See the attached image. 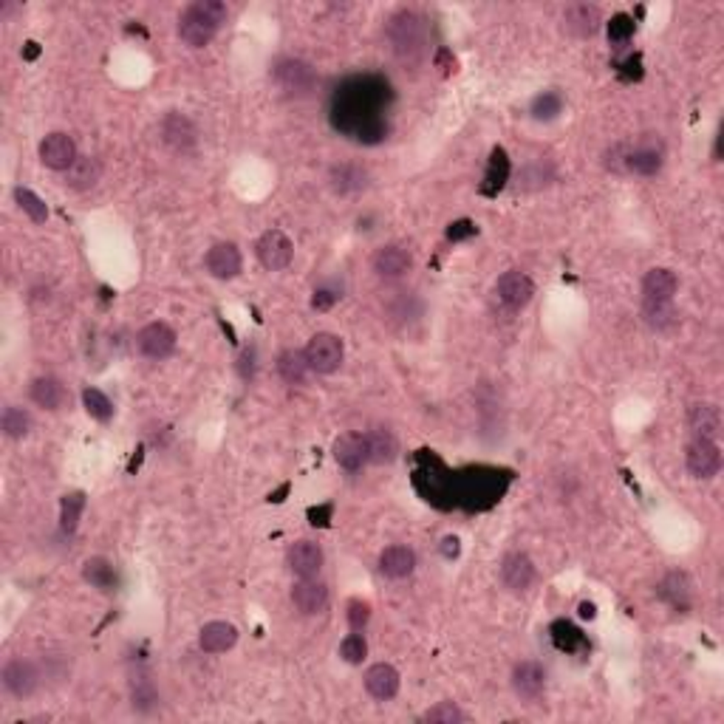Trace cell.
Returning a JSON list of instances; mask_svg holds the SVG:
<instances>
[{
	"label": "cell",
	"mask_w": 724,
	"mask_h": 724,
	"mask_svg": "<svg viewBox=\"0 0 724 724\" xmlns=\"http://www.w3.org/2000/svg\"><path fill=\"white\" fill-rule=\"evenodd\" d=\"M391 105V85L377 77H348L337 91L332 93L329 120L334 130L357 139L365 145H377L388 133L385 111Z\"/></svg>",
	"instance_id": "1"
},
{
	"label": "cell",
	"mask_w": 724,
	"mask_h": 724,
	"mask_svg": "<svg viewBox=\"0 0 724 724\" xmlns=\"http://www.w3.org/2000/svg\"><path fill=\"white\" fill-rule=\"evenodd\" d=\"M507 484L509 476L496 467H470V470L453 473V507L461 504L467 509H484L501 501Z\"/></svg>",
	"instance_id": "2"
},
{
	"label": "cell",
	"mask_w": 724,
	"mask_h": 724,
	"mask_svg": "<svg viewBox=\"0 0 724 724\" xmlns=\"http://www.w3.org/2000/svg\"><path fill=\"white\" fill-rule=\"evenodd\" d=\"M227 6L221 0H196L179 17V37L190 49H204L213 43L218 29L227 23Z\"/></svg>",
	"instance_id": "3"
},
{
	"label": "cell",
	"mask_w": 724,
	"mask_h": 724,
	"mask_svg": "<svg viewBox=\"0 0 724 724\" xmlns=\"http://www.w3.org/2000/svg\"><path fill=\"white\" fill-rule=\"evenodd\" d=\"M388 37L393 43V49L405 60H416L425 52V20L416 12H396L388 20Z\"/></svg>",
	"instance_id": "4"
},
{
	"label": "cell",
	"mask_w": 724,
	"mask_h": 724,
	"mask_svg": "<svg viewBox=\"0 0 724 724\" xmlns=\"http://www.w3.org/2000/svg\"><path fill=\"white\" fill-rule=\"evenodd\" d=\"M272 77L280 85V91H286L289 97H309L320 82L314 65L297 57H284L280 63H275Z\"/></svg>",
	"instance_id": "5"
},
{
	"label": "cell",
	"mask_w": 724,
	"mask_h": 724,
	"mask_svg": "<svg viewBox=\"0 0 724 724\" xmlns=\"http://www.w3.org/2000/svg\"><path fill=\"white\" fill-rule=\"evenodd\" d=\"M620 165L625 173H634V176H642V179H651L657 176L665 165V148L657 139H642L634 148H623L620 153Z\"/></svg>",
	"instance_id": "6"
},
{
	"label": "cell",
	"mask_w": 724,
	"mask_h": 724,
	"mask_svg": "<svg viewBox=\"0 0 724 724\" xmlns=\"http://www.w3.org/2000/svg\"><path fill=\"white\" fill-rule=\"evenodd\" d=\"M306 352V360H309V368L314 373H334L340 371L343 360H345V345L337 334H329V332H320L309 340V345L303 348Z\"/></svg>",
	"instance_id": "7"
},
{
	"label": "cell",
	"mask_w": 724,
	"mask_h": 724,
	"mask_svg": "<svg viewBox=\"0 0 724 724\" xmlns=\"http://www.w3.org/2000/svg\"><path fill=\"white\" fill-rule=\"evenodd\" d=\"M685 464H688V473L693 478H699V481L713 478L721 470V450L716 445V439L693 436L690 445H688V453H685Z\"/></svg>",
	"instance_id": "8"
},
{
	"label": "cell",
	"mask_w": 724,
	"mask_h": 724,
	"mask_svg": "<svg viewBox=\"0 0 724 724\" xmlns=\"http://www.w3.org/2000/svg\"><path fill=\"white\" fill-rule=\"evenodd\" d=\"M255 255H258V261L264 269L269 272H284L289 264H292V255H294V244L289 241L286 232L280 229H269L258 238L255 244Z\"/></svg>",
	"instance_id": "9"
},
{
	"label": "cell",
	"mask_w": 724,
	"mask_h": 724,
	"mask_svg": "<svg viewBox=\"0 0 724 724\" xmlns=\"http://www.w3.org/2000/svg\"><path fill=\"white\" fill-rule=\"evenodd\" d=\"M0 680H4V688L14 696V699H29L37 693L40 688V668L32 662V660H9L4 665V671H0Z\"/></svg>",
	"instance_id": "10"
},
{
	"label": "cell",
	"mask_w": 724,
	"mask_h": 724,
	"mask_svg": "<svg viewBox=\"0 0 724 724\" xmlns=\"http://www.w3.org/2000/svg\"><path fill=\"white\" fill-rule=\"evenodd\" d=\"M532 294H535L532 277L518 272V269L504 272L498 277V284H496V297H498V303L507 312H521L526 303L532 300Z\"/></svg>",
	"instance_id": "11"
},
{
	"label": "cell",
	"mask_w": 724,
	"mask_h": 724,
	"mask_svg": "<svg viewBox=\"0 0 724 724\" xmlns=\"http://www.w3.org/2000/svg\"><path fill=\"white\" fill-rule=\"evenodd\" d=\"M680 289V280L665 266H653L642 277V303L645 309H657V306H673V294Z\"/></svg>",
	"instance_id": "12"
},
{
	"label": "cell",
	"mask_w": 724,
	"mask_h": 724,
	"mask_svg": "<svg viewBox=\"0 0 724 724\" xmlns=\"http://www.w3.org/2000/svg\"><path fill=\"white\" fill-rule=\"evenodd\" d=\"M136 348L148 360H168L176 352V332L168 323H148L136 334Z\"/></svg>",
	"instance_id": "13"
},
{
	"label": "cell",
	"mask_w": 724,
	"mask_h": 724,
	"mask_svg": "<svg viewBox=\"0 0 724 724\" xmlns=\"http://www.w3.org/2000/svg\"><path fill=\"white\" fill-rule=\"evenodd\" d=\"M77 145H74V139L68 136V133H49L40 142V161L49 170H57V173H65V170H72V165L77 161Z\"/></svg>",
	"instance_id": "14"
},
{
	"label": "cell",
	"mask_w": 724,
	"mask_h": 724,
	"mask_svg": "<svg viewBox=\"0 0 724 724\" xmlns=\"http://www.w3.org/2000/svg\"><path fill=\"white\" fill-rule=\"evenodd\" d=\"M512 690H516L518 699L524 702H538L546 690V671L544 665L532 662V660H524L512 668Z\"/></svg>",
	"instance_id": "15"
},
{
	"label": "cell",
	"mask_w": 724,
	"mask_h": 724,
	"mask_svg": "<svg viewBox=\"0 0 724 724\" xmlns=\"http://www.w3.org/2000/svg\"><path fill=\"white\" fill-rule=\"evenodd\" d=\"M292 603L300 614H323L325 605H329V589L323 586L317 577H297L292 586Z\"/></svg>",
	"instance_id": "16"
},
{
	"label": "cell",
	"mask_w": 724,
	"mask_h": 724,
	"mask_svg": "<svg viewBox=\"0 0 724 724\" xmlns=\"http://www.w3.org/2000/svg\"><path fill=\"white\" fill-rule=\"evenodd\" d=\"M161 139H165V145L184 153L190 150L196 142H198V130L193 125L190 116L184 113H168L165 120H161Z\"/></svg>",
	"instance_id": "17"
},
{
	"label": "cell",
	"mask_w": 724,
	"mask_h": 724,
	"mask_svg": "<svg viewBox=\"0 0 724 724\" xmlns=\"http://www.w3.org/2000/svg\"><path fill=\"white\" fill-rule=\"evenodd\" d=\"M501 583L509 592H526L535 583V564L524 552H509L501 560Z\"/></svg>",
	"instance_id": "18"
},
{
	"label": "cell",
	"mask_w": 724,
	"mask_h": 724,
	"mask_svg": "<svg viewBox=\"0 0 724 724\" xmlns=\"http://www.w3.org/2000/svg\"><path fill=\"white\" fill-rule=\"evenodd\" d=\"M286 564L294 577H317L323 569V549L314 541H297L286 552Z\"/></svg>",
	"instance_id": "19"
},
{
	"label": "cell",
	"mask_w": 724,
	"mask_h": 724,
	"mask_svg": "<svg viewBox=\"0 0 724 724\" xmlns=\"http://www.w3.org/2000/svg\"><path fill=\"white\" fill-rule=\"evenodd\" d=\"M657 594L673 612H688L693 605V583L685 572H668L657 586Z\"/></svg>",
	"instance_id": "20"
},
{
	"label": "cell",
	"mask_w": 724,
	"mask_h": 724,
	"mask_svg": "<svg viewBox=\"0 0 724 724\" xmlns=\"http://www.w3.org/2000/svg\"><path fill=\"white\" fill-rule=\"evenodd\" d=\"M204 264H207V272L213 275V277H218V280L238 277L241 275V266H244L241 252H238L236 244H216V246H209Z\"/></svg>",
	"instance_id": "21"
},
{
	"label": "cell",
	"mask_w": 724,
	"mask_h": 724,
	"mask_svg": "<svg viewBox=\"0 0 724 724\" xmlns=\"http://www.w3.org/2000/svg\"><path fill=\"white\" fill-rule=\"evenodd\" d=\"M334 461L348 473H357L368 464V448H365V433H343L334 441Z\"/></svg>",
	"instance_id": "22"
},
{
	"label": "cell",
	"mask_w": 724,
	"mask_h": 724,
	"mask_svg": "<svg viewBox=\"0 0 724 724\" xmlns=\"http://www.w3.org/2000/svg\"><path fill=\"white\" fill-rule=\"evenodd\" d=\"M603 23V14L594 4H572L564 12V29L572 37H594Z\"/></svg>",
	"instance_id": "23"
},
{
	"label": "cell",
	"mask_w": 724,
	"mask_h": 724,
	"mask_svg": "<svg viewBox=\"0 0 724 724\" xmlns=\"http://www.w3.org/2000/svg\"><path fill=\"white\" fill-rule=\"evenodd\" d=\"M371 266H373V272H377L380 277L393 280V277H402V275L410 272V266H413V255H410L405 246L391 244V246H382L377 255H373Z\"/></svg>",
	"instance_id": "24"
},
{
	"label": "cell",
	"mask_w": 724,
	"mask_h": 724,
	"mask_svg": "<svg viewBox=\"0 0 724 724\" xmlns=\"http://www.w3.org/2000/svg\"><path fill=\"white\" fill-rule=\"evenodd\" d=\"M365 690L380 699V702H388L396 693H400V671L388 662H377L365 671Z\"/></svg>",
	"instance_id": "25"
},
{
	"label": "cell",
	"mask_w": 724,
	"mask_h": 724,
	"mask_svg": "<svg viewBox=\"0 0 724 724\" xmlns=\"http://www.w3.org/2000/svg\"><path fill=\"white\" fill-rule=\"evenodd\" d=\"M416 569V552L410 546H402V544H393L388 549H382L380 555V572L391 580H405L410 577Z\"/></svg>",
	"instance_id": "26"
},
{
	"label": "cell",
	"mask_w": 724,
	"mask_h": 724,
	"mask_svg": "<svg viewBox=\"0 0 724 724\" xmlns=\"http://www.w3.org/2000/svg\"><path fill=\"white\" fill-rule=\"evenodd\" d=\"M236 642H238V628L232 623H224V620L207 623L201 628V637H198V645L204 653H224Z\"/></svg>",
	"instance_id": "27"
},
{
	"label": "cell",
	"mask_w": 724,
	"mask_h": 724,
	"mask_svg": "<svg viewBox=\"0 0 724 724\" xmlns=\"http://www.w3.org/2000/svg\"><path fill=\"white\" fill-rule=\"evenodd\" d=\"M509 156L504 148H493V153H489V161H487V173H484V184H481V193L484 196H498L507 181H509Z\"/></svg>",
	"instance_id": "28"
},
{
	"label": "cell",
	"mask_w": 724,
	"mask_h": 724,
	"mask_svg": "<svg viewBox=\"0 0 724 724\" xmlns=\"http://www.w3.org/2000/svg\"><path fill=\"white\" fill-rule=\"evenodd\" d=\"M68 400V391L54 377H37L32 382V402L43 410H60Z\"/></svg>",
	"instance_id": "29"
},
{
	"label": "cell",
	"mask_w": 724,
	"mask_h": 724,
	"mask_svg": "<svg viewBox=\"0 0 724 724\" xmlns=\"http://www.w3.org/2000/svg\"><path fill=\"white\" fill-rule=\"evenodd\" d=\"M549 634H552V642L557 651H564V653H586L589 651V640L586 634L580 632V628L569 620H555L552 628H549Z\"/></svg>",
	"instance_id": "30"
},
{
	"label": "cell",
	"mask_w": 724,
	"mask_h": 724,
	"mask_svg": "<svg viewBox=\"0 0 724 724\" xmlns=\"http://www.w3.org/2000/svg\"><path fill=\"white\" fill-rule=\"evenodd\" d=\"M688 425L693 430V436H702V439H716L719 430H721V413L716 405L710 402H699L690 408L688 413Z\"/></svg>",
	"instance_id": "31"
},
{
	"label": "cell",
	"mask_w": 724,
	"mask_h": 724,
	"mask_svg": "<svg viewBox=\"0 0 724 724\" xmlns=\"http://www.w3.org/2000/svg\"><path fill=\"white\" fill-rule=\"evenodd\" d=\"M365 448H368V461L371 464H391L400 453V445H396V436L385 428L368 430L365 433Z\"/></svg>",
	"instance_id": "32"
},
{
	"label": "cell",
	"mask_w": 724,
	"mask_h": 724,
	"mask_svg": "<svg viewBox=\"0 0 724 724\" xmlns=\"http://www.w3.org/2000/svg\"><path fill=\"white\" fill-rule=\"evenodd\" d=\"M82 580L100 592H111L116 589V569L108 557H88L82 564Z\"/></svg>",
	"instance_id": "33"
},
{
	"label": "cell",
	"mask_w": 724,
	"mask_h": 724,
	"mask_svg": "<svg viewBox=\"0 0 724 724\" xmlns=\"http://www.w3.org/2000/svg\"><path fill=\"white\" fill-rule=\"evenodd\" d=\"M309 360H306V352H300V348H289L277 357V373L284 377L289 385H300L306 382L309 377Z\"/></svg>",
	"instance_id": "34"
},
{
	"label": "cell",
	"mask_w": 724,
	"mask_h": 724,
	"mask_svg": "<svg viewBox=\"0 0 724 724\" xmlns=\"http://www.w3.org/2000/svg\"><path fill=\"white\" fill-rule=\"evenodd\" d=\"M100 161L91 159V156H80L72 170H65V187H72V190H88L100 181Z\"/></svg>",
	"instance_id": "35"
},
{
	"label": "cell",
	"mask_w": 724,
	"mask_h": 724,
	"mask_svg": "<svg viewBox=\"0 0 724 724\" xmlns=\"http://www.w3.org/2000/svg\"><path fill=\"white\" fill-rule=\"evenodd\" d=\"M329 181H332V187L337 193L348 196V193L362 190V187L368 184V173L360 165H337V168H332Z\"/></svg>",
	"instance_id": "36"
},
{
	"label": "cell",
	"mask_w": 724,
	"mask_h": 724,
	"mask_svg": "<svg viewBox=\"0 0 724 724\" xmlns=\"http://www.w3.org/2000/svg\"><path fill=\"white\" fill-rule=\"evenodd\" d=\"M85 509V493H65L60 498V529L65 535H74Z\"/></svg>",
	"instance_id": "37"
},
{
	"label": "cell",
	"mask_w": 724,
	"mask_h": 724,
	"mask_svg": "<svg viewBox=\"0 0 724 724\" xmlns=\"http://www.w3.org/2000/svg\"><path fill=\"white\" fill-rule=\"evenodd\" d=\"M0 428H4L6 439H23L32 430V416H29V410L9 405V408H4V416H0Z\"/></svg>",
	"instance_id": "38"
},
{
	"label": "cell",
	"mask_w": 724,
	"mask_h": 724,
	"mask_svg": "<svg viewBox=\"0 0 724 724\" xmlns=\"http://www.w3.org/2000/svg\"><path fill=\"white\" fill-rule=\"evenodd\" d=\"M560 111H564V97H560L557 91H544V93H538V97H535L532 105H529L532 120H538V122H552V120H557Z\"/></svg>",
	"instance_id": "39"
},
{
	"label": "cell",
	"mask_w": 724,
	"mask_h": 724,
	"mask_svg": "<svg viewBox=\"0 0 724 724\" xmlns=\"http://www.w3.org/2000/svg\"><path fill=\"white\" fill-rule=\"evenodd\" d=\"M82 405H85L88 416L97 419V422H111V419H113L111 400H108L102 391H97V388H85L82 391Z\"/></svg>",
	"instance_id": "40"
},
{
	"label": "cell",
	"mask_w": 724,
	"mask_h": 724,
	"mask_svg": "<svg viewBox=\"0 0 724 724\" xmlns=\"http://www.w3.org/2000/svg\"><path fill=\"white\" fill-rule=\"evenodd\" d=\"M130 699H133V708L139 713H150L159 708V690L150 680H145V676H139V680L133 682V690H130Z\"/></svg>",
	"instance_id": "41"
},
{
	"label": "cell",
	"mask_w": 724,
	"mask_h": 724,
	"mask_svg": "<svg viewBox=\"0 0 724 724\" xmlns=\"http://www.w3.org/2000/svg\"><path fill=\"white\" fill-rule=\"evenodd\" d=\"M14 198H17V204H20L23 213H26L34 224H43L45 218H49V207L43 204V198H40L37 193L26 190V187H17V190H14Z\"/></svg>",
	"instance_id": "42"
},
{
	"label": "cell",
	"mask_w": 724,
	"mask_h": 724,
	"mask_svg": "<svg viewBox=\"0 0 724 724\" xmlns=\"http://www.w3.org/2000/svg\"><path fill=\"white\" fill-rule=\"evenodd\" d=\"M340 657L348 662V665H362L365 657H368V642L360 632L348 634L343 642H340Z\"/></svg>",
	"instance_id": "43"
},
{
	"label": "cell",
	"mask_w": 724,
	"mask_h": 724,
	"mask_svg": "<svg viewBox=\"0 0 724 724\" xmlns=\"http://www.w3.org/2000/svg\"><path fill=\"white\" fill-rule=\"evenodd\" d=\"M422 721H430V724H459V721H467V713L456 705V702H439L436 708H430Z\"/></svg>",
	"instance_id": "44"
},
{
	"label": "cell",
	"mask_w": 724,
	"mask_h": 724,
	"mask_svg": "<svg viewBox=\"0 0 724 724\" xmlns=\"http://www.w3.org/2000/svg\"><path fill=\"white\" fill-rule=\"evenodd\" d=\"M634 32H637L634 17L620 12V14H614L612 23H609V43H614V45H625L628 40L634 37Z\"/></svg>",
	"instance_id": "45"
},
{
	"label": "cell",
	"mask_w": 724,
	"mask_h": 724,
	"mask_svg": "<svg viewBox=\"0 0 724 724\" xmlns=\"http://www.w3.org/2000/svg\"><path fill=\"white\" fill-rule=\"evenodd\" d=\"M340 297H343V292H340L337 286H329V284H325V286H317L314 294H312V309H314V312H329Z\"/></svg>",
	"instance_id": "46"
},
{
	"label": "cell",
	"mask_w": 724,
	"mask_h": 724,
	"mask_svg": "<svg viewBox=\"0 0 724 724\" xmlns=\"http://www.w3.org/2000/svg\"><path fill=\"white\" fill-rule=\"evenodd\" d=\"M371 620V605L365 600H352L348 603V625L354 628V632H362Z\"/></svg>",
	"instance_id": "47"
},
{
	"label": "cell",
	"mask_w": 724,
	"mask_h": 724,
	"mask_svg": "<svg viewBox=\"0 0 724 724\" xmlns=\"http://www.w3.org/2000/svg\"><path fill=\"white\" fill-rule=\"evenodd\" d=\"M473 236H478V224L476 221H470V218H459V221H453L450 227H448V241H467V238H473Z\"/></svg>",
	"instance_id": "48"
},
{
	"label": "cell",
	"mask_w": 724,
	"mask_h": 724,
	"mask_svg": "<svg viewBox=\"0 0 724 724\" xmlns=\"http://www.w3.org/2000/svg\"><path fill=\"white\" fill-rule=\"evenodd\" d=\"M332 512H334V507H332V504L312 507V509H309V521H312V526H329V521H332Z\"/></svg>",
	"instance_id": "49"
},
{
	"label": "cell",
	"mask_w": 724,
	"mask_h": 724,
	"mask_svg": "<svg viewBox=\"0 0 724 724\" xmlns=\"http://www.w3.org/2000/svg\"><path fill=\"white\" fill-rule=\"evenodd\" d=\"M433 63H436V68H441V74H450V72H456V60L450 57V52H448V49H439V52H436V57H433Z\"/></svg>",
	"instance_id": "50"
},
{
	"label": "cell",
	"mask_w": 724,
	"mask_h": 724,
	"mask_svg": "<svg viewBox=\"0 0 724 724\" xmlns=\"http://www.w3.org/2000/svg\"><path fill=\"white\" fill-rule=\"evenodd\" d=\"M241 377L244 380H252V373H255V348H246V352L241 354Z\"/></svg>",
	"instance_id": "51"
},
{
	"label": "cell",
	"mask_w": 724,
	"mask_h": 724,
	"mask_svg": "<svg viewBox=\"0 0 724 724\" xmlns=\"http://www.w3.org/2000/svg\"><path fill=\"white\" fill-rule=\"evenodd\" d=\"M577 612H580L583 620H594V617H597V605H594V603H580V609H577Z\"/></svg>",
	"instance_id": "52"
},
{
	"label": "cell",
	"mask_w": 724,
	"mask_h": 724,
	"mask_svg": "<svg viewBox=\"0 0 724 724\" xmlns=\"http://www.w3.org/2000/svg\"><path fill=\"white\" fill-rule=\"evenodd\" d=\"M441 552H445V557H456L459 555V538H445Z\"/></svg>",
	"instance_id": "53"
},
{
	"label": "cell",
	"mask_w": 724,
	"mask_h": 724,
	"mask_svg": "<svg viewBox=\"0 0 724 724\" xmlns=\"http://www.w3.org/2000/svg\"><path fill=\"white\" fill-rule=\"evenodd\" d=\"M37 54H40V49H37V43H29V49H26V54H23V57H26V60H34Z\"/></svg>",
	"instance_id": "54"
}]
</instances>
